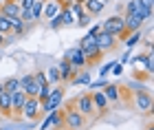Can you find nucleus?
I'll return each mask as SVG.
<instances>
[{
  "label": "nucleus",
  "instance_id": "16",
  "mask_svg": "<svg viewBox=\"0 0 154 130\" xmlns=\"http://www.w3.org/2000/svg\"><path fill=\"white\" fill-rule=\"evenodd\" d=\"M57 71H60V79H62V84H66V82H71L73 77H75V68L68 64V60H64L62 57V62L57 64Z\"/></svg>",
  "mask_w": 154,
  "mask_h": 130
},
{
  "label": "nucleus",
  "instance_id": "8",
  "mask_svg": "<svg viewBox=\"0 0 154 130\" xmlns=\"http://www.w3.org/2000/svg\"><path fill=\"white\" fill-rule=\"evenodd\" d=\"M64 60H68V64H71L75 71H82L84 66H86V57H84V53L79 46H73V49H68L64 53Z\"/></svg>",
  "mask_w": 154,
  "mask_h": 130
},
{
  "label": "nucleus",
  "instance_id": "1",
  "mask_svg": "<svg viewBox=\"0 0 154 130\" xmlns=\"http://www.w3.org/2000/svg\"><path fill=\"white\" fill-rule=\"evenodd\" d=\"M101 31L110 33V36L115 38H125L128 33H125V22H123V16H110L108 20H103L101 22Z\"/></svg>",
  "mask_w": 154,
  "mask_h": 130
},
{
  "label": "nucleus",
  "instance_id": "37",
  "mask_svg": "<svg viewBox=\"0 0 154 130\" xmlns=\"http://www.w3.org/2000/svg\"><path fill=\"white\" fill-rule=\"evenodd\" d=\"M145 130H154V126H152V124H148V126H145Z\"/></svg>",
  "mask_w": 154,
  "mask_h": 130
},
{
  "label": "nucleus",
  "instance_id": "22",
  "mask_svg": "<svg viewBox=\"0 0 154 130\" xmlns=\"http://www.w3.org/2000/svg\"><path fill=\"white\" fill-rule=\"evenodd\" d=\"M44 75H46V82H48V86H57V84H62L57 66H48L46 71H44Z\"/></svg>",
  "mask_w": 154,
  "mask_h": 130
},
{
  "label": "nucleus",
  "instance_id": "19",
  "mask_svg": "<svg viewBox=\"0 0 154 130\" xmlns=\"http://www.w3.org/2000/svg\"><path fill=\"white\" fill-rule=\"evenodd\" d=\"M101 91L108 97V101H119V97H121V86L119 84H106Z\"/></svg>",
  "mask_w": 154,
  "mask_h": 130
},
{
  "label": "nucleus",
  "instance_id": "18",
  "mask_svg": "<svg viewBox=\"0 0 154 130\" xmlns=\"http://www.w3.org/2000/svg\"><path fill=\"white\" fill-rule=\"evenodd\" d=\"M123 22H125V33H132V31H139L141 26L145 24L139 16H123Z\"/></svg>",
  "mask_w": 154,
  "mask_h": 130
},
{
  "label": "nucleus",
  "instance_id": "5",
  "mask_svg": "<svg viewBox=\"0 0 154 130\" xmlns=\"http://www.w3.org/2000/svg\"><path fill=\"white\" fill-rule=\"evenodd\" d=\"M132 104H134V108L139 113H150L152 110V95L150 91H139L134 93V97H132Z\"/></svg>",
  "mask_w": 154,
  "mask_h": 130
},
{
  "label": "nucleus",
  "instance_id": "29",
  "mask_svg": "<svg viewBox=\"0 0 154 130\" xmlns=\"http://www.w3.org/2000/svg\"><path fill=\"white\" fill-rule=\"evenodd\" d=\"M108 84V82H106V77H101V79H97V82H90V91H97V88H103V86H106Z\"/></svg>",
  "mask_w": 154,
  "mask_h": 130
},
{
  "label": "nucleus",
  "instance_id": "25",
  "mask_svg": "<svg viewBox=\"0 0 154 130\" xmlns=\"http://www.w3.org/2000/svg\"><path fill=\"white\" fill-rule=\"evenodd\" d=\"M125 38H128V40H125V46H128V49H132V46H137V44L143 40V33H141V29H139V31H132V33H128Z\"/></svg>",
  "mask_w": 154,
  "mask_h": 130
},
{
  "label": "nucleus",
  "instance_id": "40",
  "mask_svg": "<svg viewBox=\"0 0 154 130\" xmlns=\"http://www.w3.org/2000/svg\"><path fill=\"white\" fill-rule=\"evenodd\" d=\"M0 2H2V0H0Z\"/></svg>",
  "mask_w": 154,
  "mask_h": 130
},
{
  "label": "nucleus",
  "instance_id": "17",
  "mask_svg": "<svg viewBox=\"0 0 154 130\" xmlns=\"http://www.w3.org/2000/svg\"><path fill=\"white\" fill-rule=\"evenodd\" d=\"M82 53H84V57H86V64H95L97 60H99L103 53L97 49V44H86V46H82Z\"/></svg>",
  "mask_w": 154,
  "mask_h": 130
},
{
  "label": "nucleus",
  "instance_id": "24",
  "mask_svg": "<svg viewBox=\"0 0 154 130\" xmlns=\"http://www.w3.org/2000/svg\"><path fill=\"white\" fill-rule=\"evenodd\" d=\"M77 77L71 79V84L73 86H88L90 82H93V77H90V73H75Z\"/></svg>",
  "mask_w": 154,
  "mask_h": 130
},
{
  "label": "nucleus",
  "instance_id": "11",
  "mask_svg": "<svg viewBox=\"0 0 154 130\" xmlns=\"http://www.w3.org/2000/svg\"><path fill=\"white\" fill-rule=\"evenodd\" d=\"M62 7H64V0H44V7H42V18H46V20L55 18V16L62 11Z\"/></svg>",
  "mask_w": 154,
  "mask_h": 130
},
{
  "label": "nucleus",
  "instance_id": "27",
  "mask_svg": "<svg viewBox=\"0 0 154 130\" xmlns=\"http://www.w3.org/2000/svg\"><path fill=\"white\" fill-rule=\"evenodd\" d=\"M0 33H11V24H9V18L7 16H2V13H0Z\"/></svg>",
  "mask_w": 154,
  "mask_h": 130
},
{
  "label": "nucleus",
  "instance_id": "15",
  "mask_svg": "<svg viewBox=\"0 0 154 130\" xmlns=\"http://www.w3.org/2000/svg\"><path fill=\"white\" fill-rule=\"evenodd\" d=\"M26 95L24 91H16V93H11V115L16 117V115H20V110H22V106H24V101H26Z\"/></svg>",
  "mask_w": 154,
  "mask_h": 130
},
{
  "label": "nucleus",
  "instance_id": "10",
  "mask_svg": "<svg viewBox=\"0 0 154 130\" xmlns=\"http://www.w3.org/2000/svg\"><path fill=\"white\" fill-rule=\"evenodd\" d=\"M40 110H42V101H40L38 97H26V101H24L20 115H24L26 119H35L38 115H40Z\"/></svg>",
  "mask_w": 154,
  "mask_h": 130
},
{
  "label": "nucleus",
  "instance_id": "33",
  "mask_svg": "<svg viewBox=\"0 0 154 130\" xmlns=\"http://www.w3.org/2000/svg\"><path fill=\"white\" fill-rule=\"evenodd\" d=\"M139 2H141L145 9H150V11H154V0H139Z\"/></svg>",
  "mask_w": 154,
  "mask_h": 130
},
{
  "label": "nucleus",
  "instance_id": "12",
  "mask_svg": "<svg viewBox=\"0 0 154 130\" xmlns=\"http://www.w3.org/2000/svg\"><path fill=\"white\" fill-rule=\"evenodd\" d=\"M82 7L90 18H95V16H99V13H103L108 2H103V0H82Z\"/></svg>",
  "mask_w": 154,
  "mask_h": 130
},
{
  "label": "nucleus",
  "instance_id": "20",
  "mask_svg": "<svg viewBox=\"0 0 154 130\" xmlns=\"http://www.w3.org/2000/svg\"><path fill=\"white\" fill-rule=\"evenodd\" d=\"M9 24H11V33H16V36H24V33H26V26H29L20 16H18V18H9Z\"/></svg>",
  "mask_w": 154,
  "mask_h": 130
},
{
  "label": "nucleus",
  "instance_id": "32",
  "mask_svg": "<svg viewBox=\"0 0 154 130\" xmlns=\"http://www.w3.org/2000/svg\"><path fill=\"white\" fill-rule=\"evenodd\" d=\"M33 2H35V0H18V5L22 7V9H29V7H33Z\"/></svg>",
  "mask_w": 154,
  "mask_h": 130
},
{
  "label": "nucleus",
  "instance_id": "38",
  "mask_svg": "<svg viewBox=\"0 0 154 130\" xmlns=\"http://www.w3.org/2000/svg\"><path fill=\"white\" fill-rule=\"evenodd\" d=\"M0 130H9V128H0Z\"/></svg>",
  "mask_w": 154,
  "mask_h": 130
},
{
  "label": "nucleus",
  "instance_id": "21",
  "mask_svg": "<svg viewBox=\"0 0 154 130\" xmlns=\"http://www.w3.org/2000/svg\"><path fill=\"white\" fill-rule=\"evenodd\" d=\"M0 115L2 117H13L11 115V93L0 95Z\"/></svg>",
  "mask_w": 154,
  "mask_h": 130
},
{
  "label": "nucleus",
  "instance_id": "2",
  "mask_svg": "<svg viewBox=\"0 0 154 130\" xmlns=\"http://www.w3.org/2000/svg\"><path fill=\"white\" fill-rule=\"evenodd\" d=\"M86 126V117L82 113H77L73 106H68L64 110V128L66 130H82Z\"/></svg>",
  "mask_w": 154,
  "mask_h": 130
},
{
  "label": "nucleus",
  "instance_id": "35",
  "mask_svg": "<svg viewBox=\"0 0 154 130\" xmlns=\"http://www.w3.org/2000/svg\"><path fill=\"white\" fill-rule=\"evenodd\" d=\"M5 44V33H0V46Z\"/></svg>",
  "mask_w": 154,
  "mask_h": 130
},
{
  "label": "nucleus",
  "instance_id": "30",
  "mask_svg": "<svg viewBox=\"0 0 154 130\" xmlns=\"http://www.w3.org/2000/svg\"><path fill=\"white\" fill-rule=\"evenodd\" d=\"M110 71H112L115 75H121V73H123V64H121V62H115V64H112V68H110Z\"/></svg>",
  "mask_w": 154,
  "mask_h": 130
},
{
  "label": "nucleus",
  "instance_id": "31",
  "mask_svg": "<svg viewBox=\"0 0 154 130\" xmlns=\"http://www.w3.org/2000/svg\"><path fill=\"white\" fill-rule=\"evenodd\" d=\"M99 31H101V24H93V26H90V29H88L86 33H88V36H97Z\"/></svg>",
  "mask_w": 154,
  "mask_h": 130
},
{
  "label": "nucleus",
  "instance_id": "34",
  "mask_svg": "<svg viewBox=\"0 0 154 130\" xmlns=\"http://www.w3.org/2000/svg\"><path fill=\"white\" fill-rule=\"evenodd\" d=\"M112 64H115V62H108L106 66H103V68H101V77H106V75L110 73V68H112Z\"/></svg>",
  "mask_w": 154,
  "mask_h": 130
},
{
  "label": "nucleus",
  "instance_id": "6",
  "mask_svg": "<svg viewBox=\"0 0 154 130\" xmlns=\"http://www.w3.org/2000/svg\"><path fill=\"white\" fill-rule=\"evenodd\" d=\"M117 42H119V38L110 36V33H106V31H99V33L95 36V44H97V49H99L101 53L112 51L115 46H117Z\"/></svg>",
  "mask_w": 154,
  "mask_h": 130
},
{
  "label": "nucleus",
  "instance_id": "7",
  "mask_svg": "<svg viewBox=\"0 0 154 130\" xmlns=\"http://www.w3.org/2000/svg\"><path fill=\"white\" fill-rule=\"evenodd\" d=\"M125 16H139L143 22H148V20L152 18V11L145 9V7L139 2V0H130V2L125 5Z\"/></svg>",
  "mask_w": 154,
  "mask_h": 130
},
{
  "label": "nucleus",
  "instance_id": "39",
  "mask_svg": "<svg viewBox=\"0 0 154 130\" xmlns=\"http://www.w3.org/2000/svg\"><path fill=\"white\" fill-rule=\"evenodd\" d=\"M103 2H108V0H103Z\"/></svg>",
  "mask_w": 154,
  "mask_h": 130
},
{
  "label": "nucleus",
  "instance_id": "14",
  "mask_svg": "<svg viewBox=\"0 0 154 130\" xmlns=\"http://www.w3.org/2000/svg\"><path fill=\"white\" fill-rule=\"evenodd\" d=\"M90 97H93V104L97 108V113H103V110H108V106H110V101L108 97L103 95L101 88H97V91H90Z\"/></svg>",
  "mask_w": 154,
  "mask_h": 130
},
{
  "label": "nucleus",
  "instance_id": "3",
  "mask_svg": "<svg viewBox=\"0 0 154 130\" xmlns=\"http://www.w3.org/2000/svg\"><path fill=\"white\" fill-rule=\"evenodd\" d=\"M73 108H75L77 113H82L84 117H93V115H97V108H95V104H93L90 93H82L79 97L73 101Z\"/></svg>",
  "mask_w": 154,
  "mask_h": 130
},
{
  "label": "nucleus",
  "instance_id": "26",
  "mask_svg": "<svg viewBox=\"0 0 154 130\" xmlns=\"http://www.w3.org/2000/svg\"><path fill=\"white\" fill-rule=\"evenodd\" d=\"M154 55H152V51H148L143 55V66H145V73L148 75H152V71H154V60H152Z\"/></svg>",
  "mask_w": 154,
  "mask_h": 130
},
{
  "label": "nucleus",
  "instance_id": "13",
  "mask_svg": "<svg viewBox=\"0 0 154 130\" xmlns=\"http://www.w3.org/2000/svg\"><path fill=\"white\" fill-rule=\"evenodd\" d=\"M20 11H22V7L18 5V0H2L0 2V13L7 18H18Z\"/></svg>",
  "mask_w": 154,
  "mask_h": 130
},
{
  "label": "nucleus",
  "instance_id": "4",
  "mask_svg": "<svg viewBox=\"0 0 154 130\" xmlns=\"http://www.w3.org/2000/svg\"><path fill=\"white\" fill-rule=\"evenodd\" d=\"M62 101H64V88H62V84H57L55 88H51V95H48L46 101H42V110H44L46 115L55 110V108L62 106Z\"/></svg>",
  "mask_w": 154,
  "mask_h": 130
},
{
  "label": "nucleus",
  "instance_id": "28",
  "mask_svg": "<svg viewBox=\"0 0 154 130\" xmlns=\"http://www.w3.org/2000/svg\"><path fill=\"white\" fill-rule=\"evenodd\" d=\"M33 79H35V84L42 88V86H48V82H46V75L42 73V71H38V73H33Z\"/></svg>",
  "mask_w": 154,
  "mask_h": 130
},
{
  "label": "nucleus",
  "instance_id": "23",
  "mask_svg": "<svg viewBox=\"0 0 154 130\" xmlns=\"http://www.w3.org/2000/svg\"><path fill=\"white\" fill-rule=\"evenodd\" d=\"M2 86H5V93H16V91H20V79L16 75H11V77L2 79Z\"/></svg>",
  "mask_w": 154,
  "mask_h": 130
},
{
  "label": "nucleus",
  "instance_id": "36",
  "mask_svg": "<svg viewBox=\"0 0 154 130\" xmlns=\"http://www.w3.org/2000/svg\"><path fill=\"white\" fill-rule=\"evenodd\" d=\"M5 93V86H2V82H0V95H2Z\"/></svg>",
  "mask_w": 154,
  "mask_h": 130
},
{
  "label": "nucleus",
  "instance_id": "9",
  "mask_svg": "<svg viewBox=\"0 0 154 130\" xmlns=\"http://www.w3.org/2000/svg\"><path fill=\"white\" fill-rule=\"evenodd\" d=\"M48 128H53V130L64 128V110H62V108H55V110L48 113L46 121L42 124V130H48Z\"/></svg>",
  "mask_w": 154,
  "mask_h": 130
}]
</instances>
